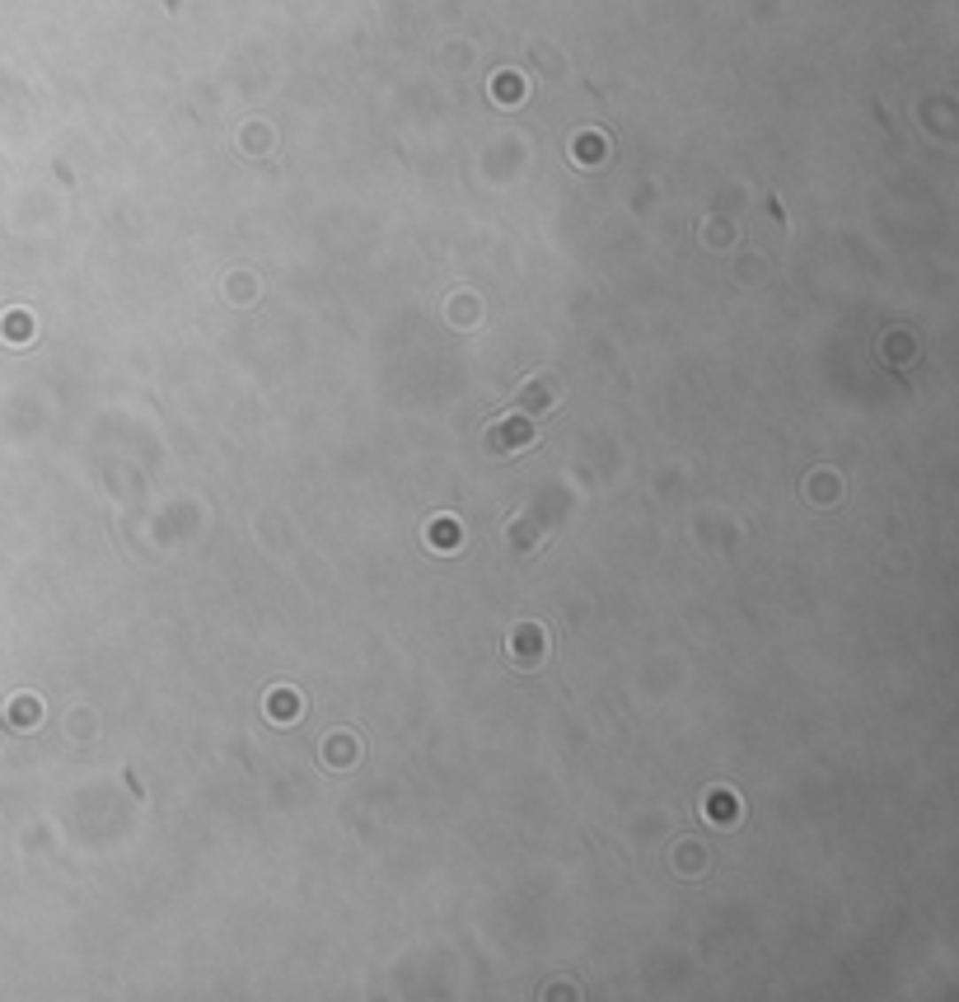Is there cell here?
Returning <instances> with one entry per match:
<instances>
[{"label": "cell", "mask_w": 959, "mask_h": 1002, "mask_svg": "<svg viewBox=\"0 0 959 1002\" xmlns=\"http://www.w3.org/2000/svg\"><path fill=\"white\" fill-rule=\"evenodd\" d=\"M557 399H561L557 375H534V380H524V389H520V403L529 413H543V408H553Z\"/></svg>", "instance_id": "obj_4"}, {"label": "cell", "mask_w": 959, "mask_h": 1002, "mask_svg": "<svg viewBox=\"0 0 959 1002\" xmlns=\"http://www.w3.org/2000/svg\"><path fill=\"white\" fill-rule=\"evenodd\" d=\"M496 94L501 98H520L524 89H520V75H496Z\"/></svg>", "instance_id": "obj_10"}, {"label": "cell", "mask_w": 959, "mask_h": 1002, "mask_svg": "<svg viewBox=\"0 0 959 1002\" xmlns=\"http://www.w3.org/2000/svg\"><path fill=\"white\" fill-rule=\"evenodd\" d=\"M267 712H272L276 726H290V721L300 717V694H295V688H276L267 698Z\"/></svg>", "instance_id": "obj_6"}, {"label": "cell", "mask_w": 959, "mask_h": 1002, "mask_svg": "<svg viewBox=\"0 0 959 1002\" xmlns=\"http://www.w3.org/2000/svg\"><path fill=\"white\" fill-rule=\"evenodd\" d=\"M10 333H14V338H19V333L28 338V333H33V323H28V315H24V319H10Z\"/></svg>", "instance_id": "obj_11"}, {"label": "cell", "mask_w": 959, "mask_h": 1002, "mask_svg": "<svg viewBox=\"0 0 959 1002\" xmlns=\"http://www.w3.org/2000/svg\"><path fill=\"white\" fill-rule=\"evenodd\" d=\"M319 754H328V764L333 768H346V764H356V745H352V735H333Z\"/></svg>", "instance_id": "obj_7"}, {"label": "cell", "mask_w": 959, "mask_h": 1002, "mask_svg": "<svg viewBox=\"0 0 959 1002\" xmlns=\"http://www.w3.org/2000/svg\"><path fill=\"white\" fill-rule=\"evenodd\" d=\"M459 328H468V323H477V300H468V295H459L454 300V315H450Z\"/></svg>", "instance_id": "obj_9"}, {"label": "cell", "mask_w": 959, "mask_h": 1002, "mask_svg": "<svg viewBox=\"0 0 959 1002\" xmlns=\"http://www.w3.org/2000/svg\"><path fill=\"white\" fill-rule=\"evenodd\" d=\"M506 661L515 665V670L548 665V633H543L538 623H520V628H510V637H506Z\"/></svg>", "instance_id": "obj_2"}, {"label": "cell", "mask_w": 959, "mask_h": 1002, "mask_svg": "<svg viewBox=\"0 0 959 1002\" xmlns=\"http://www.w3.org/2000/svg\"><path fill=\"white\" fill-rule=\"evenodd\" d=\"M38 712H43V708H38V698H14V708H10L14 726H24V731H28V726H38Z\"/></svg>", "instance_id": "obj_8"}, {"label": "cell", "mask_w": 959, "mask_h": 1002, "mask_svg": "<svg viewBox=\"0 0 959 1002\" xmlns=\"http://www.w3.org/2000/svg\"><path fill=\"white\" fill-rule=\"evenodd\" d=\"M426 544L440 548V553H454L459 544H464V534H459V520H454V516L431 520V524H426Z\"/></svg>", "instance_id": "obj_5"}, {"label": "cell", "mask_w": 959, "mask_h": 1002, "mask_svg": "<svg viewBox=\"0 0 959 1002\" xmlns=\"http://www.w3.org/2000/svg\"><path fill=\"white\" fill-rule=\"evenodd\" d=\"M529 446H534V422L524 413L520 417H496L487 426V454H496V459H515Z\"/></svg>", "instance_id": "obj_1"}, {"label": "cell", "mask_w": 959, "mask_h": 1002, "mask_svg": "<svg viewBox=\"0 0 959 1002\" xmlns=\"http://www.w3.org/2000/svg\"><path fill=\"white\" fill-rule=\"evenodd\" d=\"M506 534H510V548H515L520 557H534V553H543V548H548V534H543V530H538V524L529 520V516L510 520V524H506Z\"/></svg>", "instance_id": "obj_3"}]
</instances>
